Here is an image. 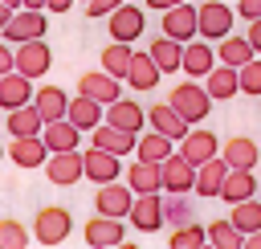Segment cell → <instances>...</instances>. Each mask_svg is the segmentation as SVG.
<instances>
[{
  "mask_svg": "<svg viewBox=\"0 0 261 249\" xmlns=\"http://www.w3.org/2000/svg\"><path fill=\"white\" fill-rule=\"evenodd\" d=\"M167 106H171L188 127H196V122H204V118L212 114V98H208V90H204L196 78H192V82H179V86L171 90Z\"/></svg>",
  "mask_w": 261,
  "mask_h": 249,
  "instance_id": "6da1fadb",
  "label": "cell"
},
{
  "mask_svg": "<svg viewBox=\"0 0 261 249\" xmlns=\"http://www.w3.org/2000/svg\"><path fill=\"white\" fill-rule=\"evenodd\" d=\"M69 233H73V216H69V208H61V204H45V208H37V216H33V237H29V241L53 249V245H61Z\"/></svg>",
  "mask_w": 261,
  "mask_h": 249,
  "instance_id": "7a4b0ae2",
  "label": "cell"
},
{
  "mask_svg": "<svg viewBox=\"0 0 261 249\" xmlns=\"http://www.w3.org/2000/svg\"><path fill=\"white\" fill-rule=\"evenodd\" d=\"M232 20H237V12H232L224 0H208V4L196 8V37H204V41H220V37L232 33Z\"/></svg>",
  "mask_w": 261,
  "mask_h": 249,
  "instance_id": "3957f363",
  "label": "cell"
},
{
  "mask_svg": "<svg viewBox=\"0 0 261 249\" xmlns=\"http://www.w3.org/2000/svg\"><path fill=\"white\" fill-rule=\"evenodd\" d=\"M45 29H49L45 8H12V16L0 29V37L8 45H20V41H33V37H45Z\"/></svg>",
  "mask_w": 261,
  "mask_h": 249,
  "instance_id": "277c9868",
  "label": "cell"
},
{
  "mask_svg": "<svg viewBox=\"0 0 261 249\" xmlns=\"http://www.w3.org/2000/svg\"><path fill=\"white\" fill-rule=\"evenodd\" d=\"M49 65H53V53H49V45H45L41 37L20 41V45L12 49V69H16V73H24V78H45V73H49Z\"/></svg>",
  "mask_w": 261,
  "mask_h": 249,
  "instance_id": "5b68a950",
  "label": "cell"
},
{
  "mask_svg": "<svg viewBox=\"0 0 261 249\" xmlns=\"http://www.w3.org/2000/svg\"><path fill=\"white\" fill-rule=\"evenodd\" d=\"M122 176V155L114 151H102V147H90L82 151V180H94V184H110Z\"/></svg>",
  "mask_w": 261,
  "mask_h": 249,
  "instance_id": "8992f818",
  "label": "cell"
},
{
  "mask_svg": "<svg viewBox=\"0 0 261 249\" xmlns=\"http://www.w3.org/2000/svg\"><path fill=\"white\" fill-rule=\"evenodd\" d=\"M41 167H45V176H49L53 184L69 188V184L82 180V151H77V147H69V151H49Z\"/></svg>",
  "mask_w": 261,
  "mask_h": 249,
  "instance_id": "52a82bcc",
  "label": "cell"
},
{
  "mask_svg": "<svg viewBox=\"0 0 261 249\" xmlns=\"http://www.w3.org/2000/svg\"><path fill=\"white\" fill-rule=\"evenodd\" d=\"M126 216H130V225H135L139 233H159V229H163V200H159V192L135 196L130 208H126Z\"/></svg>",
  "mask_w": 261,
  "mask_h": 249,
  "instance_id": "ba28073f",
  "label": "cell"
},
{
  "mask_svg": "<svg viewBox=\"0 0 261 249\" xmlns=\"http://www.w3.org/2000/svg\"><path fill=\"white\" fill-rule=\"evenodd\" d=\"M77 94H86V98H94V102H114V98H122V78H114V73H106V69H90V73H82L77 78Z\"/></svg>",
  "mask_w": 261,
  "mask_h": 249,
  "instance_id": "9c48e42d",
  "label": "cell"
},
{
  "mask_svg": "<svg viewBox=\"0 0 261 249\" xmlns=\"http://www.w3.org/2000/svg\"><path fill=\"white\" fill-rule=\"evenodd\" d=\"M192 180H196V167L179 151H171L159 163V192H192Z\"/></svg>",
  "mask_w": 261,
  "mask_h": 249,
  "instance_id": "30bf717a",
  "label": "cell"
},
{
  "mask_svg": "<svg viewBox=\"0 0 261 249\" xmlns=\"http://www.w3.org/2000/svg\"><path fill=\"white\" fill-rule=\"evenodd\" d=\"M86 245L90 249H118L122 245V216H102L94 212L86 220Z\"/></svg>",
  "mask_w": 261,
  "mask_h": 249,
  "instance_id": "8fae6325",
  "label": "cell"
},
{
  "mask_svg": "<svg viewBox=\"0 0 261 249\" xmlns=\"http://www.w3.org/2000/svg\"><path fill=\"white\" fill-rule=\"evenodd\" d=\"M106 20H110V37H114V41H126V45H130L135 37H143V24H147V20H143V8H139V4H126V0H122L114 12H106Z\"/></svg>",
  "mask_w": 261,
  "mask_h": 249,
  "instance_id": "7c38bea8",
  "label": "cell"
},
{
  "mask_svg": "<svg viewBox=\"0 0 261 249\" xmlns=\"http://www.w3.org/2000/svg\"><path fill=\"white\" fill-rule=\"evenodd\" d=\"M212 65H216V53H212V45H208L204 37L184 41V49H179V69H184L188 78H204Z\"/></svg>",
  "mask_w": 261,
  "mask_h": 249,
  "instance_id": "4fadbf2b",
  "label": "cell"
},
{
  "mask_svg": "<svg viewBox=\"0 0 261 249\" xmlns=\"http://www.w3.org/2000/svg\"><path fill=\"white\" fill-rule=\"evenodd\" d=\"M220 151V139L212 135V131H196V127H188L184 135H179V155L196 167V163H204L208 155H216Z\"/></svg>",
  "mask_w": 261,
  "mask_h": 249,
  "instance_id": "5bb4252c",
  "label": "cell"
},
{
  "mask_svg": "<svg viewBox=\"0 0 261 249\" xmlns=\"http://www.w3.org/2000/svg\"><path fill=\"white\" fill-rule=\"evenodd\" d=\"M163 33L175 37V41H192L196 37V4L179 0V4L163 8Z\"/></svg>",
  "mask_w": 261,
  "mask_h": 249,
  "instance_id": "9a60e30c",
  "label": "cell"
},
{
  "mask_svg": "<svg viewBox=\"0 0 261 249\" xmlns=\"http://www.w3.org/2000/svg\"><path fill=\"white\" fill-rule=\"evenodd\" d=\"M106 122H110V127H118V131L139 135V131H143V122H147V110H143L139 102H130V98H114V102H106Z\"/></svg>",
  "mask_w": 261,
  "mask_h": 249,
  "instance_id": "2e32d148",
  "label": "cell"
},
{
  "mask_svg": "<svg viewBox=\"0 0 261 249\" xmlns=\"http://www.w3.org/2000/svg\"><path fill=\"white\" fill-rule=\"evenodd\" d=\"M4 155H8L16 167H41L45 155H49V147L41 143V135H16V139L4 147Z\"/></svg>",
  "mask_w": 261,
  "mask_h": 249,
  "instance_id": "e0dca14e",
  "label": "cell"
},
{
  "mask_svg": "<svg viewBox=\"0 0 261 249\" xmlns=\"http://www.w3.org/2000/svg\"><path fill=\"white\" fill-rule=\"evenodd\" d=\"M224 171H228V163L220 159V151H216V155H208L204 163H196V180H192L196 196H204V200H216V192H220V180H224Z\"/></svg>",
  "mask_w": 261,
  "mask_h": 249,
  "instance_id": "ac0fdd59",
  "label": "cell"
},
{
  "mask_svg": "<svg viewBox=\"0 0 261 249\" xmlns=\"http://www.w3.org/2000/svg\"><path fill=\"white\" fill-rule=\"evenodd\" d=\"M130 200H135V192H130L126 184H118V180H110V184H98V196H94V208H98L102 216H126V208H130Z\"/></svg>",
  "mask_w": 261,
  "mask_h": 249,
  "instance_id": "d6986e66",
  "label": "cell"
},
{
  "mask_svg": "<svg viewBox=\"0 0 261 249\" xmlns=\"http://www.w3.org/2000/svg\"><path fill=\"white\" fill-rule=\"evenodd\" d=\"M159 78H163V73H159V65L151 61V53H130V65H126V73H122V82H126L130 90H143V94H147V90L159 86Z\"/></svg>",
  "mask_w": 261,
  "mask_h": 249,
  "instance_id": "ffe728a7",
  "label": "cell"
},
{
  "mask_svg": "<svg viewBox=\"0 0 261 249\" xmlns=\"http://www.w3.org/2000/svg\"><path fill=\"white\" fill-rule=\"evenodd\" d=\"M216 196H220V200H232V204L245 200V196H257V176H253V167H228Z\"/></svg>",
  "mask_w": 261,
  "mask_h": 249,
  "instance_id": "44dd1931",
  "label": "cell"
},
{
  "mask_svg": "<svg viewBox=\"0 0 261 249\" xmlns=\"http://www.w3.org/2000/svg\"><path fill=\"white\" fill-rule=\"evenodd\" d=\"M24 102H33V78H24V73H16V69L0 73V106H4V110H16V106H24Z\"/></svg>",
  "mask_w": 261,
  "mask_h": 249,
  "instance_id": "7402d4cb",
  "label": "cell"
},
{
  "mask_svg": "<svg viewBox=\"0 0 261 249\" xmlns=\"http://www.w3.org/2000/svg\"><path fill=\"white\" fill-rule=\"evenodd\" d=\"M220 159H224L228 167H257L261 147H257L249 135H232L228 143H220Z\"/></svg>",
  "mask_w": 261,
  "mask_h": 249,
  "instance_id": "603a6c76",
  "label": "cell"
},
{
  "mask_svg": "<svg viewBox=\"0 0 261 249\" xmlns=\"http://www.w3.org/2000/svg\"><path fill=\"white\" fill-rule=\"evenodd\" d=\"M65 118L86 135V131H94V127L102 122V102H94V98L77 94V98H69V102H65Z\"/></svg>",
  "mask_w": 261,
  "mask_h": 249,
  "instance_id": "cb8c5ba5",
  "label": "cell"
},
{
  "mask_svg": "<svg viewBox=\"0 0 261 249\" xmlns=\"http://www.w3.org/2000/svg\"><path fill=\"white\" fill-rule=\"evenodd\" d=\"M77 139H82V131H77L69 118L41 122V143H45L49 151H69V147H77Z\"/></svg>",
  "mask_w": 261,
  "mask_h": 249,
  "instance_id": "d4e9b609",
  "label": "cell"
},
{
  "mask_svg": "<svg viewBox=\"0 0 261 249\" xmlns=\"http://www.w3.org/2000/svg\"><path fill=\"white\" fill-rule=\"evenodd\" d=\"M90 139H94V147H102V151H114V155H130L135 151V135L130 131H118V127H110V122H98L94 131H86Z\"/></svg>",
  "mask_w": 261,
  "mask_h": 249,
  "instance_id": "484cf974",
  "label": "cell"
},
{
  "mask_svg": "<svg viewBox=\"0 0 261 249\" xmlns=\"http://www.w3.org/2000/svg\"><path fill=\"white\" fill-rule=\"evenodd\" d=\"M65 90L61 86H41L33 94V110L41 114V122H53V118H65Z\"/></svg>",
  "mask_w": 261,
  "mask_h": 249,
  "instance_id": "4316f807",
  "label": "cell"
},
{
  "mask_svg": "<svg viewBox=\"0 0 261 249\" xmlns=\"http://www.w3.org/2000/svg\"><path fill=\"white\" fill-rule=\"evenodd\" d=\"M147 122H151V131H159V135H167L171 143H179V135L188 131V122L167 106V102H155L151 110H147Z\"/></svg>",
  "mask_w": 261,
  "mask_h": 249,
  "instance_id": "83f0119b",
  "label": "cell"
},
{
  "mask_svg": "<svg viewBox=\"0 0 261 249\" xmlns=\"http://www.w3.org/2000/svg\"><path fill=\"white\" fill-rule=\"evenodd\" d=\"M179 49H184V41H175V37H167V33H159L155 41H151V61L159 65V73H175L179 69Z\"/></svg>",
  "mask_w": 261,
  "mask_h": 249,
  "instance_id": "f1b7e54d",
  "label": "cell"
},
{
  "mask_svg": "<svg viewBox=\"0 0 261 249\" xmlns=\"http://www.w3.org/2000/svg\"><path fill=\"white\" fill-rule=\"evenodd\" d=\"M204 90H208V98L212 102H228L232 94H237V69L232 65H212L208 73H204Z\"/></svg>",
  "mask_w": 261,
  "mask_h": 249,
  "instance_id": "f546056e",
  "label": "cell"
},
{
  "mask_svg": "<svg viewBox=\"0 0 261 249\" xmlns=\"http://www.w3.org/2000/svg\"><path fill=\"white\" fill-rule=\"evenodd\" d=\"M212 53H216L220 65H232L237 69V65H245L253 57V45H249V37H232L228 33V37H220V49H212Z\"/></svg>",
  "mask_w": 261,
  "mask_h": 249,
  "instance_id": "4dcf8cb0",
  "label": "cell"
},
{
  "mask_svg": "<svg viewBox=\"0 0 261 249\" xmlns=\"http://www.w3.org/2000/svg\"><path fill=\"white\" fill-rule=\"evenodd\" d=\"M171 151H175V147H171V139H167V135H159V131H151V135H143V139L135 135V155H139V159H147V163H163Z\"/></svg>",
  "mask_w": 261,
  "mask_h": 249,
  "instance_id": "1f68e13d",
  "label": "cell"
},
{
  "mask_svg": "<svg viewBox=\"0 0 261 249\" xmlns=\"http://www.w3.org/2000/svg\"><path fill=\"white\" fill-rule=\"evenodd\" d=\"M126 188H130L135 196H143V192H159V163L139 159L135 167H126Z\"/></svg>",
  "mask_w": 261,
  "mask_h": 249,
  "instance_id": "d6a6232c",
  "label": "cell"
},
{
  "mask_svg": "<svg viewBox=\"0 0 261 249\" xmlns=\"http://www.w3.org/2000/svg\"><path fill=\"white\" fill-rule=\"evenodd\" d=\"M232 229L245 237V233H253V229H261V200L257 196H245V200H237L232 204Z\"/></svg>",
  "mask_w": 261,
  "mask_h": 249,
  "instance_id": "836d02e7",
  "label": "cell"
},
{
  "mask_svg": "<svg viewBox=\"0 0 261 249\" xmlns=\"http://www.w3.org/2000/svg\"><path fill=\"white\" fill-rule=\"evenodd\" d=\"M8 135H12V139H16V135H41V114L33 110V102L8 110Z\"/></svg>",
  "mask_w": 261,
  "mask_h": 249,
  "instance_id": "e575fe53",
  "label": "cell"
},
{
  "mask_svg": "<svg viewBox=\"0 0 261 249\" xmlns=\"http://www.w3.org/2000/svg\"><path fill=\"white\" fill-rule=\"evenodd\" d=\"M184 220H196V208H192V200H188V192H167V200H163V225H184Z\"/></svg>",
  "mask_w": 261,
  "mask_h": 249,
  "instance_id": "d590c367",
  "label": "cell"
},
{
  "mask_svg": "<svg viewBox=\"0 0 261 249\" xmlns=\"http://www.w3.org/2000/svg\"><path fill=\"white\" fill-rule=\"evenodd\" d=\"M241 233L232 229V220H212L204 229V245H216V249H241Z\"/></svg>",
  "mask_w": 261,
  "mask_h": 249,
  "instance_id": "8d00e7d4",
  "label": "cell"
},
{
  "mask_svg": "<svg viewBox=\"0 0 261 249\" xmlns=\"http://www.w3.org/2000/svg\"><path fill=\"white\" fill-rule=\"evenodd\" d=\"M130 53H135V49H130L126 41H110V45L102 49V69H106V73H114V78H122V73H126V65H130Z\"/></svg>",
  "mask_w": 261,
  "mask_h": 249,
  "instance_id": "74e56055",
  "label": "cell"
},
{
  "mask_svg": "<svg viewBox=\"0 0 261 249\" xmlns=\"http://www.w3.org/2000/svg\"><path fill=\"white\" fill-rule=\"evenodd\" d=\"M237 90L261 98V57H257V53H253L245 65H237Z\"/></svg>",
  "mask_w": 261,
  "mask_h": 249,
  "instance_id": "f35d334b",
  "label": "cell"
},
{
  "mask_svg": "<svg viewBox=\"0 0 261 249\" xmlns=\"http://www.w3.org/2000/svg\"><path fill=\"white\" fill-rule=\"evenodd\" d=\"M167 245H171V249H200V245H204V225H196V220L175 225V233L167 237Z\"/></svg>",
  "mask_w": 261,
  "mask_h": 249,
  "instance_id": "ab89813d",
  "label": "cell"
},
{
  "mask_svg": "<svg viewBox=\"0 0 261 249\" xmlns=\"http://www.w3.org/2000/svg\"><path fill=\"white\" fill-rule=\"evenodd\" d=\"M29 245V229L20 220H0V249H24Z\"/></svg>",
  "mask_w": 261,
  "mask_h": 249,
  "instance_id": "60d3db41",
  "label": "cell"
},
{
  "mask_svg": "<svg viewBox=\"0 0 261 249\" xmlns=\"http://www.w3.org/2000/svg\"><path fill=\"white\" fill-rule=\"evenodd\" d=\"M122 0H86V16L90 20H98V16H106V12H114Z\"/></svg>",
  "mask_w": 261,
  "mask_h": 249,
  "instance_id": "b9f144b4",
  "label": "cell"
},
{
  "mask_svg": "<svg viewBox=\"0 0 261 249\" xmlns=\"http://www.w3.org/2000/svg\"><path fill=\"white\" fill-rule=\"evenodd\" d=\"M237 12L245 20H253V16H261V0H237Z\"/></svg>",
  "mask_w": 261,
  "mask_h": 249,
  "instance_id": "7bdbcfd3",
  "label": "cell"
},
{
  "mask_svg": "<svg viewBox=\"0 0 261 249\" xmlns=\"http://www.w3.org/2000/svg\"><path fill=\"white\" fill-rule=\"evenodd\" d=\"M245 37H249L253 53H261V16H253V20H249V33H245Z\"/></svg>",
  "mask_w": 261,
  "mask_h": 249,
  "instance_id": "ee69618b",
  "label": "cell"
},
{
  "mask_svg": "<svg viewBox=\"0 0 261 249\" xmlns=\"http://www.w3.org/2000/svg\"><path fill=\"white\" fill-rule=\"evenodd\" d=\"M12 69V49H8V41H0V73H8Z\"/></svg>",
  "mask_w": 261,
  "mask_h": 249,
  "instance_id": "f6af8a7d",
  "label": "cell"
},
{
  "mask_svg": "<svg viewBox=\"0 0 261 249\" xmlns=\"http://www.w3.org/2000/svg\"><path fill=\"white\" fill-rule=\"evenodd\" d=\"M69 4H73V0H45L49 12H69Z\"/></svg>",
  "mask_w": 261,
  "mask_h": 249,
  "instance_id": "bcb514c9",
  "label": "cell"
},
{
  "mask_svg": "<svg viewBox=\"0 0 261 249\" xmlns=\"http://www.w3.org/2000/svg\"><path fill=\"white\" fill-rule=\"evenodd\" d=\"M171 4H179V0H147V8H159V12H163V8H171Z\"/></svg>",
  "mask_w": 261,
  "mask_h": 249,
  "instance_id": "7dc6e473",
  "label": "cell"
},
{
  "mask_svg": "<svg viewBox=\"0 0 261 249\" xmlns=\"http://www.w3.org/2000/svg\"><path fill=\"white\" fill-rule=\"evenodd\" d=\"M8 16H12V8H8V4L0 0V29H4V20H8Z\"/></svg>",
  "mask_w": 261,
  "mask_h": 249,
  "instance_id": "c3c4849f",
  "label": "cell"
},
{
  "mask_svg": "<svg viewBox=\"0 0 261 249\" xmlns=\"http://www.w3.org/2000/svg\"><path fill=\"white\" fill-rule=\"evenodd\" d=\"M16 8H45V0H20Z\"/></svg>",
  "mask_w": 261,
  "mask_h": 249,
  "instance_id": "681fc988",
  "label": "cell"
},
{
  "mask_svg": "<svg viewBox=\"0 0 261 249\" xmlns=\"http://www.w3.org/2000/svg\"><path fill=\"white\" fill-rule=\"evenodd\" d=\"M4 4H8V8H16V4H20V0H4Z\"/></svg>",
  "mask_w": 261,
  "mask_h": 249,
  "instance_id": "f907efd6",
  "label": "cell"
},
{
  "mask_svg": "<svg viewBox=\"0 0 261 249\" xmlns=\"http://www.w3.org/2000/svg\"><path fill=\"white\" fill-rule=\"evenodd\" d=\"M0 159H4V147H0Z\"/></svg>",
  "mask_w": 261,
  "mask_h": 249,
  "instance_id": "816d5d0a",
  "label": "cell"
},
{
  "mask_svg": "<svg viewBox=\"0 0 261 249\" xmlns=\"http://www.w3.org/2000/svg\"><path fill=\"white\" fill-rule=\"evenodd\" d=\"M82 4H86V0H82Z\"/></svg>",
  "mask_w": 261,
  "mask_h": 249,
  "instance_id": "f5cc1de1",
  "label": "cell"
}]
</instances>
